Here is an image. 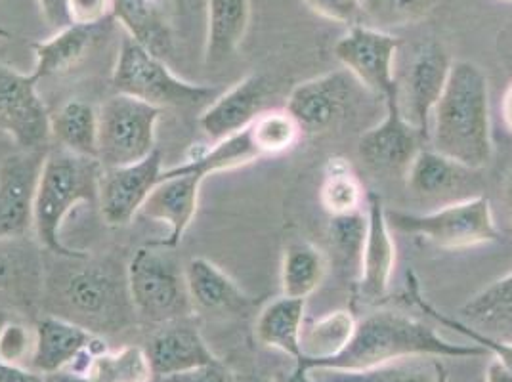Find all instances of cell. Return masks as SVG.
<instances>
[{
  "instance_id": "obj_36",
  "label": "cell",
  "mask_w": 512,
  "mask_h": 382,
  "mask_svg": "<svg viewBox=\"0 0 512 382\" xmlns=\"http://www.w3.org/2000/svg\"><path fill=\"white\" fill-rule=\"evenodd\" d=\"M249 134L260 157L283 155L295 148L302 138V130L287 109H266L249 127Z\"/></svg>"
},
{
  "instance_id": "obj_48",
  "label": "cell",
  "mask_w": 512,
  "mask_h": 382,
  "mask_svg": "<svg viewBox=\"0 0 512 382\" xmlns=\"http://www.w3.org/2000/svg\"><path fill=\"white\" fill-rule=\"evenodd\" d=\"M501 115L505 121V127L509 128L512 132V83L507 86L503 100H501Z\"/></svg>"
},
{
  "instance_id": "obj_45",
  "label": "cell",
  "mask_w": 512,
  "mask_h": 382,
  "mask_svg": "<svg viewBox=\"0 0 512 382\" xmlns=\"http://www.w3.org/2000/svg\"><path fill=\"white\" fill-rule=\"evenodd\" d=\"M0 382H44L37 371H29L23 365L0 361Z\"/></svg>"
},
{
  "instance_id": "obj_5",
  "label": "cell",
  "mask_w": 512,
  "mask_h": 382,
  "mask_svg": "<svg viewBox=\"0 0 512 382\" xmlns=\"http://www.w3.org/2000/svg\"><path fill=\"white\" fill-rule=\"evenodd\" d=\"M50 295L60 318L75 321L86 329L119 327L134 310L128 297L127 276L121 281L111 270L98 264L73 266L54 276Z\"/></svg>"
},
{
  "instance_id": "obj_10",
  "label": "cell",
  "mask_w": 512,
  "mask_h": 382,
  "mask_svg": "<svg viewBox=\"0 0 512 382\" xmlns=\"http://www.w3.org/2000/svg\"><path fill=\"white\" fill-rule=\"evenodd\" d=\"M31 73L0 64V130L23 151H41L52 138L50 115Z\"/></svg>"
},
{
  "instance_id": "obj_11",
  "label": "cell",
  "mask_w": 512,
  "mask_h": 382,
  "mask_svg": "<svg viewBox=\"0 0 512 382\" xmlns=\"http://www.w3.org/2000/svg\"><path fill=\"white\" fill-rule=\"evenodd\" d=\"M384 102V117L367 128L358 142V155L363 165L377 174L404 176L415 155L421 151L423 136L409 125L402 109L398 92Z\"/></svg>"
},
{
  "instance_id": "obj_43",
  "label": "cell",
  "mask_w": 512,
  "mask_h": 382,
  "mask_svg": "<svg viewBox=\"0 0 512 382\" xmlns=\"http://www.w3.org/2000/svg\"><path fill=\"white\" fill-rule=\"evenodd\" d=\"M161 382H237L235 381L234 373L222 365L220 361H211L205 365H199L190 371L184 373H176L171 377L159 379Z\"/></svg>"
},
{
  "instance_id": "obj_20",
  "label": "cell",
  "mask_w": 512,
  "mask_h": 382,
  "mask_svg": "<svg viewBox=\"0 0 512 382\" xmlns=\"http://www.w3.org/2000/svg\"><path fill=\"white\" fill-rule=\"evenodd\" d=\"M184 272L193 310L209 314H239L253 302L232 277L203 256L192 258L184 266Z\"/></svg>"
},
{
  "instance_id": "obj_28",
  "label": "cell",
  "mask_w": 512,
  "mask_h": 382,
  "mask_svg": "<svg viewBox=\"0 0 512 382\" xmlns=\"http://www.w3.org/2000/svg\"><path fill=\"white\" fill-rule=\"evenodd\" d=\"M50 134L65 151L98 159V109L83 100H69L50 115Z\"/></svg>"
},
{
  "instance_id": "obj_17",
  "label": "cell",
  "mask_w": 512,
  "mask_h": 382,
  "mask_svg": "<svg viewBox=\"0 0 512 382\" xmlns=\"http://www.w3.org/2000/svg\"><path fill=\"white\" fill-rule=\"evenodd\" d=\"M43 159L41 151H22L2 161L0 239L23 237L33 228V195Z\"/></svg>"
},
{
  "instance_id": "obj_7",
  "label": "cell",
  "mask_w": 512,
  "mask_h": 382,
  "mask_svg": "<svg viewBox=\"0 0 512 382\" xmlns=\"http://www.w3.org/2000/svg\"><path fill=\"white\" fill-rule=\"evenodd\" d=\"M386 218L392 230L425 237L449 251L488 245L499 239L490 199L484 195L457 199L427 214L386 211Z\"/></svg>"
},
{
  "instance_id": "obj_34",
  "label": "cell",
  "mask_w": 512,
  "mask_h": 382,
  "mask_svg": "<svg viewBox=\"0 0 512 382\" xmlns=\"http://www.w3.org/2000/svg\"><path fill=\"white\" fill-rule=\"evenodd\" d=\"M367 234V214L331 216L327 224V239L333 253V262L348 279H358L362 264L363 243Z\"/></svg>"
},
{
  "instance_id": "obj_23",
  "label": "cell",
  "mask_w": 512,
  "mask_h": 382,
  "mask_svg": "<svg viewBox=\"0 0 512 382\" xmlns=\"http://www.w3.org/2000/svg\"><path fill=\"white\" fill-rule=\"evenodd\" d=\"M251 22V0H207L205 62L222 64L243 43Z\"/></svg>"
},
{
  "instance_id": "obj_30",
  "label": "cell",
  "mask_w": 512,
  "mask_h": 382,
  "mask_svg": "<svg viewBox=\"0 0 512 382\" xmlns=\"http://www.w3.org/2000/svg\"><path fill=\"white\" fill-rule=\"evenodd\" d=\"M327 255L308 241L291 243L281 262V293L283 297L306 298L320 289L327 276Z\"/></svg>"
},
{
  "instance_id": "obj_15",
  "label": "cell",
  "mask_w": 512,
  "mask_h": 382,
  "mask_svg": "<svg viewBox=\"0 0 512 382\" xmlns=\"http://www.w3.org/2000/svg\"><path fill=\"white\" fill-rule=\"evenodd\" d=\"M205 182V176L182 169L180 165L163 170L159 184L153 188L140 213L151 220L163 222L169 226V235L165 239L153 241L159 247L176 249L199 207V193Z\"/></svg>"
},
{
  "instance_id": "obj_26",
  "label": "cell",
  "mask_w": 512,
  "mask_h": 382,
  "mask_svg": "<svg viewBox=\"0 0 512 382\" xmlns=\"http://www.w3.org/2000/svg\"><path fill=\"white\" fill-rule=\"evenodd\" d=\"M470 172L476 170L467 169L434 149H421L407 169V188L425 199L444 197L451 191L461 190Z\"/></svg>"
},
{
  "instance_id": "obj_42",
  "label": "cell",
  "mask_w": 512,
  "mask_h": 382,
  "mask_svg": "<svg viewBox=\"0 0 512 382\" xmlns=\"http://www.w3.org/2000/svg\"><path fill=\"white\" fill-rule=\"evenodd\" d=\"M67 14L71 25L100 27L113 16V0H67Z\"/></svg>"
},
{
  "instance_id": "obj_18",
  "label": "cell",
  "mask_w": 512,
  "mask_h": 382,
  "mask_svg": "<svg viewBox=\"0 0 512 382\" xmlns=\"http://www.w3.org/2000/svg\"><path fill=\"white\" fill-rule=\"evenodd\" d=\"M268 94V81L262 75H249L232 88L222 90V94L201 113L199 127L211 144L239 134L266 111Z\"/></svg>"
},
{
  "instance_id": "obj_39",
  "label": "cell",
  "mask_w": 512,
  "mask_h": 382,
  "mask_svg": "<svg viewBox=\"0 0 512 382\" xmlns=\"http://www.w3.org/2000/svg\"><path fill=\"white\" fill-rule=\"evenodd\" d=\"M463 316L482 325H512V272L470 298Z\"/></svg>"
},
{
  "instance_id": "obj_37",
  "label": "cell",
  "mask_w": 512,
  "mask_h": 382,
  "mask_svg": "<svg viewBox=\"0 0 512 382\" xmlns=\"http://www.w3.org/2000/svg\"><path fill=\"white\" fill-rule=\"evenodd\" d=\"M440 0H362L365 25L388 33V29L423 22Z\"/></svg>"
},
{
  "instance_id": "obj_1",
  "label": "cell",
  "mask_w": 512,
  "mask_h": 382,
  "mask_svg": "<svg viewBox=\"0 0 512 382\" xmlns=\"http://www.w3.org/2000/svg\"><path fill=\"white\" fill-rule=\"evenodd\" d=\"M490 352L480 344H453L436 333L434 327L404 314L381 310L358 321L354 337L339 356L297 365L293 377L314 369L363 371L392 361L432 356V358H484Z\"/></svg>"
},
{
  "instance_id": "obj_40",
  "label": "cell",
  "mask_w": 512,
  "mask_h": 382,
  "mask_svg": "<svg viewBox=\"0 0 512 382\" xmlns=\"http://www.w3.org/2000/svg\"><path fill=\"white\" fill-rule=\"evenodd\" d=\"M35 352V331L18 321H8L0 327V361L23 365Z\"/></svg>"
},
{
  "instance_id": "obj_19",
  "label": "cell",
  "mask_w": 512,
  "mask_h": 382,
  "mask_svg": "<svg viewBox=\"0 0 512 382\" xmlns=\"http://www.w3.org/2000/svg\"><path fill=\"white\" fill-rule=\"evenodd\" d=\"M86 352H106L94 331L60 316H46L37 323L31 365L39 375L69 369Z\"/></svg>"
},
{
  "instance_id": "obj_16",
  "label": "cell",
  "mask_w": 512,
  "mask_h": 382,
  "mask_svg": "<svg viewBox=\"0 0 512 382\" xmlns=\"http://www.w3.org/2000/svg\"><path fill=\"white\" fill-rule=\"evenodd\" d=\"M365 209L367 234L356 287L365 302H379L388 295L396 270V241L386 218L381 195L367 193Z\"/></svg>"
},
{
  "instance_id": "obj_49",
  "label": "cell",
  "mask_w": 512,
  "mask_h": 382,
  "mask_svg": "<svg viewBox=\"0 0 512 382\" xmlns=\"http://www.w3.org/2000/svg\"><path fill=\"white\" fill-rule=\"evenodd\" d=\"M507 203H509V213H511L512 220V174L509 178V186H507Z\"/></svg>"
},
{
  "instance_id": "obj_22",
  "label": "cell",
  "mask_w": 512,
  "mask_h": 382,
  "mask_svg": "<svg viewBox=\"0 0 512 382\" xmlns=\"http://www.w3.org/2000/svg\"><path fill=\"white\" fill-rule=\"evenodd\" d=\"M289 382H446V373L438 358L417 356L363 371L314 369L300 377H291Z\"/></svg>"
},
{
  "instance_id": "obj_12",
  "label": "cell",
  "mask_w": 512,
  "mask_h": 382,
  "mask_svg": "<svg viewBox=\"0 0 512 382\" xmlns=\"http://www.w3.org/2000/svg\"><path fill=\"white\" fill-rule=\"evenodd\" d=\"M163 157L155 149L150 157L136 165L104 169L100 178L98 207L111 228H123L142 211L151 191L163 174Z\"/></svg>"
},
{
  "instance_id": "obj_6",
  "label": "cell",
  "mask_w": 512,
  "mask_h": 382,
  "mask_svg": "<svg viewBox=\"0 0 512 382\" xmlns=\"http://www.w3.org/2000/svg\"><path fill=\"white\" fill-rule=\"evenodd\" d=\"M127 289L132 308L150 321L169 323L193 310L184 266L172 249L155 243L140 247L130 258Z\"/></svg>"
},
{
  "instance_id": "obj_33",
  "label": "cell",
  "mask_w": 512,
  "mask_h": 382,
  "mask_svg": "<svg viewBox=\"0 0 512 382\" xmlns=\"http://www.w3.org/2000/svg\"><path fill=\"white\" fill-rule=\"evenodd\" d=\"M262 159L258 149L255 148L249 128L234 134L226 140H220L207 148L197 149L192 157H188L180 167L186 170H193L201 176H211L216 172L224 170L239 169L253 161Z\"/></svg>"
},
{
  "instance_id": "obj_31",
  "label": "cell",
  "mask_w": 512,
  "mask_h": 382,
  "mask_svg": "<svg viewBox=\"0 0 512 382\" xmlns=\"http://www.w3.org/2000/svg\"><path fill=\"white\" fill-rule=\"evenodd\" d=\"M113 16L134 41L163 58L171 50V35L159 0H113Z\"/></svg>"
},
{
  "instance_id": "obj_38",
  "label": "cell",
  "mask_w": 512,
  "mask_h": 382,
  "mask_svg": "<svg viewBox=\"0 0 512 382\" xmlns=\"http://www.w3.org/2000/svg\"><path fill=\"white\" fill-rule=\"evenodd\" d=\"M407 291H409V297L411 300L421 308V312H425L428 318L438 321L440 325L449 327V329H455L457 333L465 335L470 342L474 344H480L482 348H486L490 354L495 356V360L499 361L509 373H512V342H505V340L491 339L488 335L476 331L474 327H470L469 323H463L459 319L449 318L444 312H440L438 308H434L430 302L425 300V297L421 295V287H419V281L417 277L413 276L411 272L407 274Z\"/></svg>"
},
{
  "instance_id": "obj_35",
  "label": "cell",
  "mask_w": 512,
  "mask_h": 382,
  "mask_svg": "<svg viewBox=\"0 0 512 382\" xmlns=\"http://www.w3.org/2000/svg\"><path fill=\"white\" fill-rule=\"evenodd\" d=\"M86 373L96 382H150L153 379L148 352L140 346L102 352L92 360Z\"/></svg>"
},
{
  "instance_id": "obj_3",
  "label": "cell",
  "mask_w": 512,
  "mask_h": 382,
  "mask_svg": "<svg viewBox=\"0 0 512 382\" xmlns=\"http://www.w3.org/2000/svg\"><path fill=\"white\" fill-rule=\"evenodd\" d=\"M102 172L104 167L98 159L62 148L50 149L44 155L33 195V230L48 253L62 258H85V253L65 247L62 226L77 205L98 203Z\"/></svg>"
},
{
  "instance_id": "obj_27",
  "label": "cell",
  "mask_w": 512,
  "mask_h": 382,
  "mask_svg": "<svg viewBox=\"0 0 512 382\" xmlns=\"http://www.w3.org/2000/svg\"><path fill=\"white\" fill-rule=\"evenodd\" d=\"M20 239H0V298H31L43 287L39 255Z\"/></svg>"
},
{
  "instance_id": "obj_44",
  "label": "cell",
  "mask_w": 512,
  "mask_h": 382,
  "mask_svg": "<svg viewBox=\"0 0 512 382\" xmlns=\"http://www.w3.org/2000/svg\"><path fill=\"white\" fill-rule=\"evenodd\" d=\"M37 2H39L44 22L54 29V33L71 25L69 14H67V0H37Z\"/></svg>"
},
{
  "instance_id": "obj_41",
  "label": "cell",
  "mask_w": 512,
  "mask_h": 382,
  "mask_svg": "<svg viewBox=\"0 0 512 382\" xmlns=\"http://www.w3.org/2000/svg\"><path fill=\"white\" fill-rule=\"evenodd\" d=\"M308 8L329 22L356 25L362 18V0H304Z\"/></svg>"
},
{
  "instance_id": "obj_25",
  "label": "cell",
  "mask_w": 512,
  "mask_h": 382,
  "mask_svg": "<svg viewBox=\"0 0 512 382\" xmlns=\"http://www.w3.org/2000/svg\"><path fill=\"white\" fill-rule=\"evenodd\" d=\"M98 27L83 25H67L65 29L56 31L48 41L33 44L35 67L31 71L33 79L41 83L43 79L62 75L79 64L92 44L96 41Z\"/></svg>"
},
{
  "instance_id": "obj_32",
  "label": "cell",
  "mask_w": 512,
  "mask_h": 382,
  "mask_svg": "<svg viewBox=\"0 0 512 382\" xmlns=\"http://www.w3.org/2000/svg\"><path fill=\"white\" fill-rule=\"evenodd\" d=\"M367 193L362 180L352 165L342 157H331L323 167L320 186V203L323 211L331 216L360 213Z\"/></svg>"
},
{
  "instance_id": "obj_8",
  "label": "cell",
  "mask_w": 512,
  "mask_h": 382,
  "mask_svg": "<svg viewBox=\"0 0 512 382\" xmlns=\"http://www.w3.org/2000/svg\"><path fill=\"white\" fill-rule=\"evenodd\" d=\"M163 109L115 94L98 109V161L104 169L144 161L157 149V123Z\"/></svg>"
},
{
  "instance_id": "obj_47",
  "label": "cell",
  "mask_w": 512,
  "mask_h": 382,
  "mask_svg": "<svg viewBox=\"0 0 512 382\" xmlns=\"http://www.w3.org/2000/svg\"><path fill=\"white\" fill-rule=\"evenodd\" d=\"M484 382H512V373H509L499 361L495 360L491 363Z\"/></svg>"
},
{
  "instance_id": "obj_4",
  "label": "cell",
  "mask_w": 512,
  "mask_h": 382,
  "mask_svg": "<svg viewBox=\"0 0 512 382\" xmlns=\"http://www.w3.org/2000/svg\"><path fill=\"white\" fill-rule=\"evenodd\" d=\"M111 85L115 94H125L159 109L211 104L222 94L216 86L193 85L176 77L163 58L130 35H125L119 48Z\"/></svg>"
},
{
  "instance_id": "obj_46",
  "label": "cell",
  "mask_w": 512,
  "mask_h": 382,
  "mask_svg": "<svg viewBox=\"0 0 512 382\" xmlns=\"http://www.w3.org/2000/svg\"><path fill=\"white\" fill-rule=\"evenodd\" d=\"M44 382H96L88 373L73 371V369H62L52 375H44Z\"/></svg>"
},
{
  "instance_id": "obj_2",
  "label": "cell",
  "mask_w": 512,
  "mask_h": 382,
  "mask_svg": "<svg viewBox=\"0 0 512 382\" xmlns=\"http://www.w3.org/2000/svg\"><path fill=\"white\" fill-rule=\"evenodd\" d=\"M432 149L470 170L484 169L493 155L490 85L484 69L455 60L448 85L430 117Z\"/></svg>"
},
{
  "instance_id": "obj_50",
  "label": "cell",
  "mask_w": 512,
  "mask_h": 382,
  "mask_svg": "<svg viewBox=\"0 0 512 382\" xmlns=\"http://www.w3.org/2000/svg\"><path fill=\"white\" fill-rule=\"evenodd\" d=\"M243 382H270V381H266V379H247V381H243Z\"/></svg>"
},
{
  "instance_id": "obj_51",
  "label": "cell",
  "mask_w": 512,
  "mask_h": 382,
  "mask_svg": "<svg viewBox=\"0 0 512 382\" xmlns=\"http://www.w3.org/2000/svg\"><path fill=\"white\" fill-rule=\"evenodd\" d=\"M507 2H512V0H507Z\"/></svg>"
},
{
  "instance_id": "obj_24",
  "label": "cell",
  "mask_w": 512,
  "mask_h": 382,
  "mask_svg": "<svg viewBox=\"0 0 512 382\" xmlns=\"http://www.w3.org/2000/svg\"><path fill=\"white\" fill-rule=\"evenodd\" d=\"M306 300L304 298L281 297L262 308L255 325L256 340L268 348L302 360L300 337L304 327Z\"/></svg>"
},
{
  "instance_id": "obj_29",
  "label": "cell",
  "mask_w": 512,
  "mask_h": 382,
  "mask_svg": "<svg viewBox=\"0 0 512 382\" xmlns=\"http://www.w3.org/2000/svg\"><path fill=\"white\" fill-rule=\"evenodd\" d=\"M358 321L348 310H335L310 323L304 321L300 348L302 360L297 365L316 363L339 356L354 337Z\"/></svg>"
},
{
  "instance_id": "obj_21",
  "label": "cell",
  "mask_w": 512,
  "mask_h": 382,
  "mask_svg": "<svg viewBox=\"0 0 512 382\" xmlns=\"http://www.w3.org/2000/svg\"><path fill=\"white\" fill-rule=\"evenodd\" d=\"M146 352L150 358L153 377L157 379H165L216 361V356L199 335V331L188 325L163 329L151 339L150 348Z\"/></svg>"
},
{
  "instance_id": "obj_13",
  "label": "cell",
  "mask_w": 512,
  "mask_h": 382,
  "mask_svg": "<svg viewBox=\"0 0 512 382\" xmlns=\"http://www.w3.org/2000/svg\"><path fill=\"white\" fill-rule=\"evenodd\" d=\"M356 79L346 71H331L299 83L287 98V113L302 134H321L335 127L352 100Z\"/></svg>"
},
{
  "instance_id": "obj_9",
  "label": "cell",
  "mask_w": 512,
  "mask_h": 382,
  "mask_svg": "<svg viewBox=\"0 0 512 382\" xmlns=\"http://www.w3.org/2000/svg\"><path fill=\"white\" fill-rule=\"evenodd\" d=\"M398 46V39L390 33L356 23L335 44V58L358 85L386 100L398 92L394 73Z\"/></svg>"
},
{
  "instance_id": "obj_14",
  "label": "cell",
  "mask_w": 512,
  "mask_h": 382,
  "mask_svg": "<svg viewBox=\"0 0 512 382\" xmlns=\"http://www.w3.org/2000/svg\"><path fill=\"white\" fill-rule=\"evenodd\" d=\"M451 58L436 43L421 46L409 65L404 85L398 83V100L409 125L428 140L430 117L448 85Z\"/></svg>"
}]
</instances>
